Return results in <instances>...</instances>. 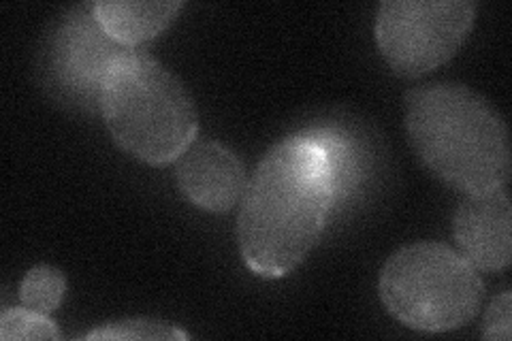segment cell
<instances>
[{"instance_id": "obj_10", "label": "cell", "mask_w": 512, "mask_h": 341, "mask_svg": "<svg viewBox=\"0 0 512 341\" xmlns=\"http://www.w3.org/2000/svg\"><path fill=\"white\" fill-rule=\"evenodd\" d=\"M182 3L158 0H103L94 3L96 20L107 35L124 47L139 50V45L156 39L173 20Z\"/></svg>"}, {"instance_id": "obj_13", "label": "cell", "mask_w": 512, "mask_h": 341, "mask_svg": "<svg viewBox=\"0 0 512 341\" xmlns=\"http://www.w3.org/2000/svg\"><path fill=\"white\" fill-rule=\"evenodd\" d=\"M190 335L171 322L160 320H120L94 329L84 339H188Z\"/></svg>"}, {"instance_id": "obj_5", "label": "cell", "mask_w": 512, "mask_h": 341, "mask_svg": "<svg viewBox=\"0 0 512 341\" xmlns=\"http://www.w3.org/2000/svg\"><path fill=\"white\" fill-rule=\"evenodd\" d=\"M474 15L468 0H387L376 18L378 50L393 73L427 75L459 52Z\"/></svg>"}, {"instance_id": "obj_11", "label": "cell", "mask_w": 512, "mask_h": 341, "mask_svg": "<svg viewBox=\"0 0 512 341\" xmlns=\"http://www.w3.org/2000/svg\"><path fill=\"white\" fill-rule=\"evenodd\" d=\"M64 292H67V278H64L62 271L43 265L26 273L20 288V299L24 307L50 316L60 307Z\"/></svg>"}, {"instance_id": "obj_8", "label": "cell", "mask_w": 512, "mask_h": 341, "mask_svg": "<svg viewBox=\"0 0 512 341\" xmlns=\"http://www.w3.org/2000/svg\"><path fill=\"white\" fill-rule=\"evenodd\" d=\"M175 180L184 199L195 207L229 211L242 201L246 190V169L239 156L218 141H195L175 160Z\"/></svg>"}, {"instance_id": "obj_14", "label": "cell", "mask_w": 512, "mask_h": 341, "mask_svg": "<svg viewBox=\"0 0 512 341\" xmlns=\"http://www.w3.org/2000/svg\"><path fill=\"white\" fill-rule=\"evenodd\" d=\"M512 337V295L504 290L500 297H495L485 314L483 322V339L491 341H510Z\"/></svg>"}, {"instance_id": "obj_6", "label": "cell", "mask_w": 512, "mask_h": 341, "mask_svg": "<svg viewBox=\"0 0 512 341\" xmlns=\"http://www.w3.org/2000/svg\"><path fill=\"white\" fill-rule=\"evenodd\" d=\"M135 52L111 39L96 20L94 3L69 9L52 28L43 54L45 84L56 99L86 111H101L109 75Z\"/></svg>"}, {"instance_id": "obj_4", "label": "cell", "mask_w": 512, "mask_h": 341, "mask_svg": "<svg viewBox=\"0 0 512 341\" xmlns=\"http://www.w3.org/2000/svg\"><path fill=\"white\" fill-rule=\"evenodd\" d=\"M380 299L406 327L444 333L468 324L485 297L478 269L444 243L397 250L380 273Z\"/></svg>"}, {"instance_id": "obj_7", "label": "cell", "mask_w": 512, "mask_h": 341, "mask_svg": "<svg viewBox=\"0 0 512 341\" xmlns=\"http://www.w3.org/2000/svg\"><path fill=\"white\" fill-rule=\"evenodd\" d=\"M461 256L476 269L502 271L512 258V207L504 188L466 194L455 214Z\"/></svg>"}, {"instance_id": "obj_9", "label": "cell", "mask_w": 512, "mask_h": 341, "mask_svg": "<svg viewBox=\"0 0 512 341\" xmlns=\"http://www.w3.org/2000/svg\"><path fill=\"white\" fill-rule=\"evenodd\" d=\"M323 148L333 188V209L352 201L372 171V152L357 131L342 124H318L303 128Z\"/></svg>"}, {"instance_id": "obj_3", "label": "cell", "mask_w": 512, "mask_h": 341, "mask_svg": "<svg viewBox=\"0 0 512 341\" xmlns=\"http://www.w3.org/2000/svg\"><path fill=\"white\" fill-rule=\"evenodd\" d=\"M101 116L118 148L152 167L178 160L199 133L197 107L186 86L143 50L128 54L109 75Z\"/></svg>"}, {"instance_id": "obj_1", "label": "cell", "mask_w": 512, "mask_h": 341, "mask_svg": "<svg viewBox=\"0 0 512 341\" xmlns=\"http://www.w3.org/2000/svg\"><path fill=\"white\" fill-rule=\"evenodd\" d=\"M333 211L329 162L303 131L276 143L246 184L237 243L246 267L261 278L297 269L323 235Z\"/></svg>"}, {"instance_id": "obj_12", "label": "cell", "mask_w": 512, "mask_h": 341, "mask_svg": "<svg viewBox=\"0 0 512 341\" xmlns=\"http://www.w3.org/2000/svg\"><path fill=\"white\" fill-rule=\"evenodd\" d=\"M0 339H62L58 324L30 307H9L0 316Z\"/></svg>"}, {"instance_id": "obj_2", "label": "cell", "mask_w": 512, "mask_h": 341, "mask_svg": "<svg viewBox=\"0 0 512 341\" xmlns=\"http://www.w3.org/2000/svg\"><path fill=\"white\" fill-rule=\"evenodd\" d=\"M404 111L414 152L442 182L466 194L508 184V126L485 96L468 86L434 81L412 88Z\"/></svg>"}]
</instances>
